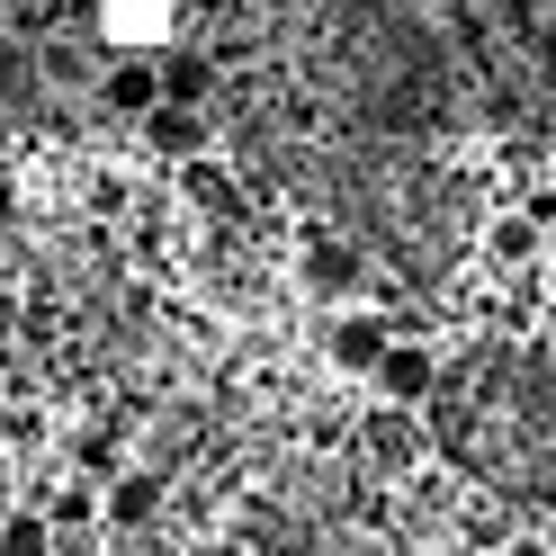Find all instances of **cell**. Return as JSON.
Returning <instances> with one entry per match:
<instances>
[{
    "label": "cell",
    "instance_id": "5bb4252c",
    "mask_svg": "<svg viewBox=\"0 0 556 556\" xmlns=\"http://www.w3.org/2000/svg\"><path fill=\"white\" fill-rule=\"evenodd\" d=\"M81 206H90L99 225L126 216V206H135V170L126 162H81Z\"/></svg>",
    "mask_w": 556,
    "mask_h": 556
},
{
    "label": "cell",
    "instance_id": "44dd1931",
    "mask_svg": "<svg viewBox=\"0 0 556 556\" xmlns=\"http://www.w3.org/2000/svg\"><path fill=\"white\" fill-rule=\"evenodd\" d=\"M10 503H18V458L0 448V511H10Z\"/></svg>",
    "mask_w": 556,
    "mask_h": 556
},
{
    "label": "cell",
    "instance_id": "3957f363",
    "mask_svg": "<svg viewBox=\"0 0 556 556\" xmlns=\"http://www.w3.org/2000/svg\"><path fill=\"white\" fill-rule=\"evenodd\" d=\"M387 341H395V324L377 315V305H324V368H332V377L368 387V368H377Z\"/></svg>",
    "mask_w": 556,
    "mask_h": 556
},
{
    "label": "cell",
    "instance_id": "9c48e42d",
    "mask_svg": "<svg viewBox=\"0 0 556 556\" xmlns=\"http://www.w3.org/2000/svg\"><path fill=\"white\" fill-rule=\"evenodd\" d=\"M37 81H46L54 99H90V81H99V54H90L81 37H46V46H37Z\"/></svg>",
    "mask_w": 556,
    "mask_h": 556
},
{
    "label": "cell",
    "instance_id": "277c9868",
    "mask_svg": "<svg viewBox=\"0 0 556 556\" xmlns=\"http://www.w3.org/2000/svg\"><path fill=\"white\" fill-rule=\"evenodd\" d=\"M170 511V467H153V458H126L109 484H99V530H144V520H162Z\"/></svg>",
    "mask_w": 556,
    "mask_h": 556
},
{
    "label": "cell",
    "instance_id": "5b68a950",
    "mask_svg": "<svg viewBox=\"0 0 556 556\" xmlns=\"http://www.w3.org/2000/svg\"><path fill=\"white\" fill-rule=\"evenodd\" d=\"M539 261H547V225H530L520 206H494L476 225V269L484 278H539Z\"/></svg>",
    "mask_w": 556,
    "mask_h": 556
},
{
    "label": "cell",
    "instance_id": "ffe728a7",
    "mask_svg": "<svg viewBox=\"0 0 556 556\" xmlns=\"http://www.w3.org/2000/svg\"><path fill=\"white\" fill-rule=\"evenodd\" d=\"M27 332V296L10 288V278H0V351H10V341Z\"/></svg>",
    "mask_w": 556,
    "mask_h": 556
},
{
    "label": "cell",
    "instance_id": "8992f818",
    "mask_svg": "<svg viewBox=\"0 0 556 556\" xmlns=\"http://www.w3.org/2000/svg\"><path fill=\"white\" fill-rule=\"evenodd\" d=\"M431 387H440V359H431L422 332H395L387 351H377V368H368V395H377V404H413V413H422Z\"/></svg>",
    "mask_w": 556,
    "mask_h": 556
},
{
    "label": "cell",
    "instance_id": "6da1fadb",
    "mask_svg": "<svg viewBox=\"0 0 556 556\" xmlns=\"http://www.w3.org/2000/svg\"><path fill=\"white\" fill-rule=\"evenodd\" d=\"M467 387L476 395H458L448 377L431 387V404H422L431 440H448L476 476H539V467H556V387L539 368L476 359Z\"/></svg>",
    "mask_w": 556,
    "mask_h": 556
},
{
    "label": "cell",
    "instance_id": "d6986e66",
    "mask_svg": "<svg viewBox=\"0 0 556 556\" xmlns=\"http://www.w3.org/2000/svg\"><path fill=\"white\" fill-rule=\"evenodd\" d=\"M520 216H530V225H556V170H539V180H530V198H520Z\"/></svg>",
    "mask_w": 556,
    "mask_h": 556
},
{
    "label": "cell",
    "instance_id": "4fadbf2b",
    "mask_svg": "<svg viewBox=\"0 0 556 556\" xmlns=\"http://www.w3.org/2000/svg\"><path fill=\"white\" fill-rule=\"evenodd\" d=\"M233 198H242V189H233V170H225L216 153H189V162H180V206H198V216H216V206H225V216H233Z\"/></svg>",
    "mask_w": 556,
    "mask_h": 556
},
{
    "label": "cell",
    "instance_id": "e0dca14e",
    "mask_svg": "<svg viewBox=\"0 0 556 556\" xmlns=\"http://www.w3.org/2000/svg\"><path fill=\"white\" fill-rule=\"evenodd\" d=\"M153 81H162V99H189V109H198V99H206V63L198 54H170V63H153Z\"/></svg>",
    "mask_w": 556,
    "mask_h": 556
},
{
    "label": "cell",
    "instance_id": "52a82bcc",
    "mask_svg": "<svg viewBox=\"0 0 556 556\" xmlns=\"http://www.w3.org/2000/svg\"><path fill=\"white\" fill-rule=\"evenodd\" d=\"M135 135H144V153H153V162H189V153L216 144L206 109H189V99H153V109L135 117Z\"/></svg>",
    "mask_w": 556,
    "mask_h": 556
},
{
    "label": "cell",
    "instance_id": "7a4b0ae2",
    "mask_svg": "<svg viewBox=\"0 0 556 556\" xmlns=\"http://www.w3.org/2000/svg\"><path fill=\"white\" fill-rule=\"evenodd\" d=\"M351 467L377 476V484H413L431 467V422L413 404H368L359 431H351Z\"/></svg>",
    "mask_w": 556,
    "mask_h": 556
},
{
    "label": "cell",
    "instance_id": "30bf717a",
    "mask_svg": "<svg viewBox=\"0 0 556 556\" xmlns=\"http://www.w3.org/2000/svg\"><path fill=\"white\" fill-rule=\"evenodd\" d=\"M90 99H99L109 117H144L153 99H162V81H153V54H126L117 73H99V81H90Z\"/></svg>",
    "mask_w": 556,
    "mask_h": 556
},
{
    "label": "cell",
    "instance_id": "8fae6325",
    "mask_svg": "<svg viewBox=\"0 0 556 556\" xmlns=\"http://www.w3.org/2000/svg\"><path fill=\"white\" fill-rule=\"evenodd\" d=\"M99 27H109V46L144 54V46H162V27H170V0H109V10H99Z\"/></svg>",
    "mask_w": 556,
    "mask_h": 556
},
{
    "label": "cell",
    "instance_id": "ac0fdd59",
    "mask_svg": "<svg viewBox=\"0 0 556 556\" xmlns=\"http://www.w3.org/2000/svg\"><path fill=\"white\" fill-rule=\"evenodd\" d=\"M117 556H189V539L170 520H144V530H117Z\"/></svg>",
    "mask_w": 556,
    "mask_h": 556
},
{
    "label": "cell",
    "instance_id": "9a60e30c",
    "mask_svg": "<svg viewBox=\"0 0 556 556\" xmlns=\"http://www.w3.org/2000/svg\"><path fill=\"white\" fill-rule=\"evenodd\" d=\"M0 448H10V458H46V404L37 395L0 404Z\"/></svg>",
    "mask_w": 556,
    "mask_h": 556
},
{
    "label": "cell",
    "instance_id": "2e32d148",
    "mask_svg": "<svg viewBox=\"0 0 556 556\" xmlns=\"http://www.w3.org/2000/svg\"><path fill=\"white\" fill-rule=\"evenodd\" d=\"M0 556H54V530H46L37 503H10V511H0Z\"/></svg>",
    "mask_w": 556,
    "mask_h": 556
},
{
    "label": "cell",
    "instance_id": "ba28073f",
    "mask_svg": "<svg viewBox=\"0 0 556 556\" xmlns=\"http://www.w3.org/2000/svg\"><path fill=\"white\" fill-rule=\"evenodd\" d=\"M296 288L324 296V305H359L368 296V252H351V242H315V252L296 261Z\"/></svg>",
    "mask_w": 556,
    "mask_h": 556
},
{
    "label": "cell",
    "instance_id": "7c38bea8",
    "mask_svg": "<svg viewBox=\"0 0 556 556\" xmlns=\"http://www.w3.org/2000/svg\"><path fill=\"white\" fill-rule=\"evenodd\" d=\"M63 467H73V476H90V484H109V476L126 467V440H117L109 422H81L73 440H63Z\"/></svg>",
    "mask_w": 556,
    "mask_h": 556
}]
</instances>
